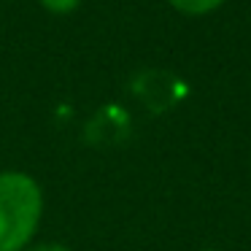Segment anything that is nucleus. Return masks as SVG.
I'll return each instance as SVG.
<instances>
[{"mask_svg": "<svg viewBox=\"0 0 251 251\" xmlns=\"http://www.w3.org/2000/svg\"><path fill=\"white\" fill-rule=\"evenodd\" d=\"M38 3L51 14H71L81 6V0H38Z\"/></svg>", "mask_w": 251, "mask_h": 251, "instance_id": "7ed1b4c3", "label": "nucleus"}, {"mask_svg": "<svg viewBox=\"0 0 251 251\" xmlns=\"http://www.w3.org/2000/svg\"><path fill=\"white\" fill-rule=\"evenodd\" d=\"M44 216V192L30 173H0V251H25Z\"/></svg>", "mask_w": 251, "mask_h": 251, "instance_id": "f257e3e1", "label": "nucleus"}, {"mask_svg": "<svg viewBox=\"0 0 251 251\" xmlns=\"http://www.w3.org/2000/svg\"><path fill=\"white\" fill-rule=\"evenodd\" d=\"M168 3L186 17H205V14L216 11L224 0H168Z\"/></svg>", "mask_w": 251, "mask_h": 251, "instance_id": "f03ea898", "label": "nucleus"}, {"mask_svg": "<svg viewBox=\"0 0 251 251\" xmlns=\"http://www.w3.org/2000/svg\"><path fill=\"white\" fill-rule=\"evenodd\" d=\"M202 251H222V249H202Z\"/></svg>", "mask_w": 251, "mask_h": 251, "instance_id": "39448f33", "label": "nucleus"}, {"mask_svg": "<svg viewBox=\"0 0 251 251\" xmlns=\"http://www.w3.org/2000/svg\"><path fill=\"white\" fill-rule=\"evenodd\" d=\"M25 251H71V249L62 243H35V246H27Z\"/></svg>", "mask_w": 251, "mask_h": 251, "instance_id": "20e7f679", "label": "nucleus"}]
</instances>
